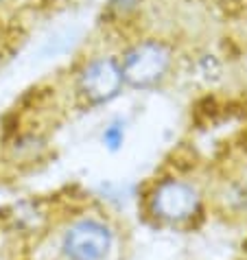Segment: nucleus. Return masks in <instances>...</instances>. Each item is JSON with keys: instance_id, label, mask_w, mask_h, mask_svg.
Returning <instances> with one entry per match:
<instances>
[{"instance_id": "1", "label": "nucleus", "mask_w": 247, "mask_h": 260, "mask_svg": "<svg viewBox=\"0 0 247 260\" xmlns=\"http://www.w3.org/2000/svg\"><path fill=\"white\" fill-rule=\"evenodd\" d=\"M118 61L125 85L134 90H153L169 77L175 55L164 40L144 38L125 48Z\"/></svg>"}, {"instance_id": "2", "label": "nucleus", "mask_w": 247, "mask_h": 260, "mask_svg": "<svg viewBox=\"0 0 247 260\" xmlns=\"http://www.w3.org/2000/svg\"><path fill=\"white\" fill-rule=\"evenodd\" d=\"M125 90L120 61L112 55H97L85 61L77 75V92L83 103L101 107L116 101Z\"/></svg>"}, {"instance_id": "3", "label": "nucleus", "mask_w": 247, "mask_h": 260, "mask_svg": "<svg viewBox=\"0 0 247 260\" xmlns=\"http://www.w3.org/2000/svg\"><path fill=\"white\" fill-rule=\"evenodd\" d=\"M201 208L199 190L184 179H162L149 194V210L158 221L184 223L193 219Z\"/></svg>"}, {"instance_id": "4", "label": "nucleus", "mask_w": 247, "mask_h": 260, "mask_svg": "<svg viewBox=\"0 0 247 260\" xmlns=\"http://www.w3.org/2000/svg\"><path fill=\"white\" fill-rule=\"evenodd\" d=\"M112 245V228L94 216H83L70 223L61 238V251L66 260H105Z\"/></svg>"}, {"instance_id": "5", "label": "nucleus", "mask_w": 247, "mask_h": 260, "mask_svg": "<svg viewBox=\"0 0 247 260\" xmlns=\"http://www.w3.org/2000/svg\"><path fill=\"white\" fill-rule=\"evenodd\" d=\"M125 138H127V122L122 118H112L103 127V132H101V144H103L107 151H112V153L122 149Z\"/></svg>"}, {"instance_id": "6", "label": "nucleus", "mask_w": 247, "mask_h": 260, "mask_svg": "<svg viewBox=\"0 0 247 260\" xmlns=\"http://www.w3.org/2000/svg\"><path fill=\"white\" fill-rule=\"evenodd\" d=\"M142 0H107V13L116 20H125L140 9Z\"/></svg>"}, {"instance_id": "7", "label": "nucleus", "mask_w": 247, "mask_h": 260, "mask_svg": "<svg viewBox=\"0 0 247 260\" xmlns=\"http://www.w3.org/2000/svg\"><path fill=\"white\" fill-rule=\"evenodd\" d=\"M3 3H9V0H0V5H3Z\"/></svg>"}]
</instances>
